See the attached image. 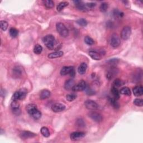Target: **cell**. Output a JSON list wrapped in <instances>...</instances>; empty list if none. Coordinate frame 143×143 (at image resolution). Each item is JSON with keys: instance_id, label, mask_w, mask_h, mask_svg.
I'll list each match as a JSON object with an SVG mask.
<instances>
[{"instance_id": "obj_9", "label": "cell", "mask_w": 143, "mask_h": 143, "mask_svg": "<svg viewBox=\"0 0 143 143\" xmlns=\"http://www.w3.org/2000/svg\"><path fill=\"white\" fill-rule=\"evenodd\" d=\"M84 105L90 110H96L98 108V105L96 102L92 100H87L84 102Z\"/></svg>"}, {"instance_id": "obj_10", "label": "cell", "mask_w": 143, "mask_h": 143, "mask_svg": "<svg viewBox=\"0 0 143 143\" xmlns=\"http://www.w3.org/2000/svg\"><path fill=\"white\" fill-rule=\"evenodd\" d=\"M85 135H86V134H85L84 132L76 131L72 132V133L70 134V138L71 140L76 141L83 138L85 137Z\"/></svg>"}, {"instance_id": "obj_28", "label": "cell", "mask_w": 143, "mask_h": 143, "mask_svg": "<svg viewBox=\"0 0 143 143\" xmlns=\"http://www.w3.org/2000/svg\"><path fill=\"white\" fill-rule=\"evenodd\" d=\"M41 133H42L43 137L45 138H48L50 136V132L49 129L46 127H42L40 130Z\"/></svg>"}, {"instance_id": "obj_29", "label": "cell", "mask_w": 143, "mask_h": 143, "mask_svg": "<svg viewBox=\"0 0 143 143\" xmlns=\"http://www.w3.org/2000/svg\"><path fill=\"white\" fill-rule=\"evenodd\" d=\"M34 53L36 54H40L42 53L43 51V47L39 44H36V45L34 47Z\"/></svg>"}, {"instance_id": "obj_2", "label": "cell", "mask_w": 143, "mask_h": 143, "mask_svg": "<svg viewBox=\"0 0 143 143\" xmlns=\"http://www.w3.org/2000/svg\"><path fill=\"white\" fill-rule=\"evenodd\" d=\"M43 42L46 47L50 50L54 49L56 45L55 39L52 35H47L44 37Z\"/></svg>"}, {"instance_id": "obj_42", "label": "cell", "mask_w": 143, "mask_h": 143, "mask_svg": "<svg viewBox=\"0 0 143 143\" xmlns=\"http://www.w3.org/2000/svg\"><path fill=\"white\" fill-rule=\"evenodd\" d=\"M12 110L13 113L15 115H19L20 114V112H21V111H20V108L12 109Z\"/></svg>"}, {"instance_id": "obj_35", "label": "cell", "mask_w": 143, "mask_h": 143, "mask_svg": "<svg viewBox=\"0 0 143 143\" xmlns=\"http://www.w3.org/2000/svg\"><path fill=\"white\" fill-rule=\"evenodd\" d=\"M77 23L81 26H86L87 25V21L84 19H78L77 21Z\"/></svg>"}, {"instance_id": "obj_18", "label": "cell", "mask_w": 143, "mask_h": 143, "mask_svg": "<svg viewBox=\"0 0 143 143\" xmlns=\"http://www.w3.org/2000/svg\"><path fill=\"white\" fill-rule=\"evenodd\" d=\"M51 94V92L47 90H43L40 92V98L41 100H45L49 98Z\"/></svg>"}, {"instance_id": "obj_24", "label": "cell", "mask_w": 143, "mask_h": 143, "mask_svg": "<svg viewBox=\"0 0 143 143\" xmlns=\"http://www.w3.org/2000/svg\"><path fill=\"white\" fill-rule=\"evenodd\" d=\"M22 70L19 67H16L13 69V75L14 77L18 78L21 76Z\"/></svg>"}, {"instance_id": "obj_17", "label": "cell", "mask_w": 143, "mask_h": 143, "mask_svg": "<svg viewBox=\"0 0 143 143\" xmlns=\"http://www.w3.org/2000/svg\"><path fill=\"white\" fill-rule=\"evenodd\" d=\"M89 55L94 60H99L101 59V54L98 53L96 51H93V50H91L88 53Z\"/></svg>"}, {"instance_id": "obj_21", "label": "cell", "mask_w": 143, "mask_h": 143, "mask_svg": "<svg viewBox=\"0 0 143 143\" xmlns=\"http://www.w3.org/2000/svg\"><path fill=\"white\" fill-rule=\"evenodd\" d=\"M74 85L75 84L74 80L70 79L66 81L65 84H64V88H65V89L67 90H72Z\"/></svg>"}, {"instance_id": "obj_27", "label": "cell", "mask_w": 143, "mask_h": 143, "mask_svg": "<svg viewBox=\"0 0 143 143\" xmlns=\"http://www.w3.org/2000/svg\"><path fill=\"white\" fill-rule=\"evenodd\" d=\"M43 2L47 9H52L54 6V2L52 0H45Z\"/></svg>"}, {"instance_id": "obj_25", "label": "cell", "mask_w": 143, "mask_h": 143, "mask_svg": "<svg viewBox=\"0 0 143 143\" xmlns=\"http://www.w3.org/2000/svg\"><path fill=\"white\" fill-rule=\"evenodd\" d=\"M68 5H69V3L68 2H62L59 3L57 7V11L59 12L62 11V10Z\"/></svg>"}, {"instance_id": "obj_36", "label": "cell", "mask_w": 143, "mask_h": 143, "mask_svg": "<svg viewBox=\"0 0 143 143\" xmlns=\"http://www.w3.org/2000/svg\"><path fill=\"white\" fill-rule=\"evenodd\" d=\"M11 107L12 109H16V108H19L20 105L18 102V100H13L11 104Z\"/></svg>"}, {"instance_id": "obj_11", "label": "cell", "mask_w": 143, "mask_h": 143, "mask_svg": "<svg viewBox=\"0 0 143 143\" xmlns=\"http://www.w3.org/2000/svg\"><path fill=\"white\" fill-rule=\"evenodd\" d=\"M88 116H89L92 120H93V121L97 122H100L103 120L102 116L96 112H91L90 113L88 114Z\"/></svg>"}, {"instance_id": "obj_12", "label": "cell", "mask_w": 143, "mask_h": 143, "mask_svg": "<svg viewBox=\"0 0 143 143\" xmlns=\"http://www.w3.org/2000/svg\"><path fill=\"white\" fill-rule=\"evenodd\" d=\"M66 108V106L63 104L57 103L52 106V110L54 112H60L64 111Z\"/></svg>"}, {"instance_id": "obj_32", "label": "cell", "mask_w": 143, "mask_h": 143, "mask_svg": "<svg viewBox=\"0 0 143 143\" xmlns=\"http://www.w3.org/2000/svg\"><path fill=\"white\" fill-rule=\"evenodd\" d=\"M108 4L106 2L102 3L100 6V10L102 12H106L108 9Z\"/></svg>"}, {"instance_id": "obj_39", "label": "cell", "mask_w": 143, "mask_h": 143, "mask_svg": "<svg viewBox=\"0 0 143 143\" xmlns=\"http://www.w3.org/2000/svg\"><path fill=\"white\" fill-rule=\"evenodd\" d=\"M76 125H77V126H78L81 127V128L84 127L85 126L84 122L82 118L78 119L76 121Z\"/></svg>"}, {"instance_id": "obj_3", "label": "cell", "mask_w": 143, "mask_h": 143, "mask_svg": "<svg viewBox=\"0 0 143 143\" xmlns=\"http://www.w3.org/2000/svg\"><path fill=\"white\" fill-rule=\"evenodd\" d=\"M56 29L57 32L62 37H66L69 35V30L63 23L58 22L56 24Z\"/></svg>"}, {"instance_id": "obj_19", "label": "cell", "mask_w": 143, "mask_h": 143, "mask_svg": "<svg viewBox=\"0 0 143 143\" xmlns=\"http://www.w3.org/2000/svg\"><path fill=\"white\" fill-rule=\"evenodd\" d=\"M74 3L77 9L81 11H85L86 9V6L81 1H74Z\"/></svg>"}, {"instance_id": "obj_26", "label": "cell", "mask_w": 143, "mask_h": 143, "mask_svg": "<svg viewBox=\"0 0 143 143\" xmlns=\"http://www.w3.org/2000/svg\"><path fill=\"white\" fill-rule=\"evenodd\" d=\"M109 101L111 105V106L115 109H118L120 107V105L117 102L116 100H115L114 98H109Z\"/></svg>"}, {"instance_id": "obj_8", "label": "cell", "mask_w": 143, "mask_h": 143, "mask_svg": "<svg viewBox=\"0 0 143 143\" xmlns=\"http://www.w3.org/2000/svg\"><path fill=\"white\" fill-rule=\"evenodd\" d=\"M121 44V40L120 37L118 36L116 34H114L113 35H112L111 40H110V44L111 45L116 48V47H117L118 46H120Z\"/></svg>"}, {"instance_id": "obj_15", "label": "cell", "mask_w": 143, "mask_h": 143, "mask_svg": "<svg viewBox=\"0 0 143 143\" xmlns=\"http://www.w3.org/2000/svg\"><path fill=\"white\" fill-rule=\"evenodd\" d=\"M133 93L137 97L141 96L143 94V87L141 86H136L133 88Z\"/></svg>"}, {"instance_id": "obj_5", "label": "cell", "mask_w": 143, "mask_h": 143, "mask_svg": "<svg viewBox=\"0 0 143 143\" xmlns=\"http://www.w3.org/2000/svg\"><path fill=\"white\" fill-rule=\"evenodd\" d=\"M27 94V90L24 88L20 89L19 91H16L13 94V99L15 100H22L24 99Z\"/></svg>"}, {"instance_id": "obj_6", "label": "cell", "mask_w": 143, "mask_h": 143, "mask_svg": "<svg viewBox=\"0 0 143 143\" xmlns=\"http://www.w3.org/2000/svg\"><path fill=\"white\" fill-rule=\"evenodd\" d=\"M131 34V29L129 26H125L122 29L121 33V38L124 40H126L130 38V37Z\"/></svg>"}, {"instance_id": "obj_31", "label": "cell", "mask_w": 143, "mask_h": 143, "mask_svg": "<svg viewBox=\"0 0 143 143\" xmlns=\"http://www.w3.org/2000/svg\"><path fill=\"white\" fill-rule=\"evenodd\" d=\"M112 87L118 88L122 85V81L120 79H116L112 83Z\"/></svg>"}, {"instance_id": "obj_34", "label": "cell", "mask_w": 143, "mask_h": 143, "mask_svg": "<svg viewBox=\"0 0 143 143\" xmlns=\"http://www.w3.org/2000/svg\"><path fill=\"white\" fill-rule=\"evenodd\" d=\"M0 25H1V28L3 31H6L8 28V23L5 20H2L0 21Z\"/></svg>"}, {"instance_id": "obj_37", "label": "cell", "mask_w": 143, "mask_h": 143, "mask_svg": "<svg viewBox=\"0 0 143 143\" xmlns=\"http://www.w3.org/2000/svg\"><path fill=\"white\" fill-rule=\"evenodd\" d=\"M134 104L139 107H142L143 106V100L142 99H135L134 101Z\"/></svg>"}, {"instance_id": "obj_4", "label": "cell", "mask_w": 143, "mask_h": 143, "mask_svg": "<svg viewBox=\"0 0 143 143\" xmlns=\"http://www.w3.org/2000/svg\"><path fill=\"white\" fill-rule=\"evenodd\" d=\"M60 74L62 76L69 74L72 77H74L75 76V70L74 67L72 66H65L63 67L60 70Z\"/></svg>"}, {"instance_id": "obj_7", "label": "cell", "mask_w": 143, "mask_h": 143, "mask_svg": "<svg viewBox=\"0 0 143 143\" xmlns=\"http://www.w3.org/2000/svg\"><path fill=\"white\" fill-rule=\"evenodd\" d=\"M87 88V84L86 82L84 81H81L79 83H77V84L74 85V86L72 88V91L74 92H80L82 91L86 90Z\"/></svg>"}, {"instance_id": "obj_23", "label": "cell", "mask_w": 143, "mask_h": 143, "mask_svg": "<svg viewBox=\"0 0 143 143\" xmlns=\"http://www.w3.org/2000/svg\"><path fill=\"white\" fill-rule=\"evenodd\" d=\"M120 93L121 94L126 95V96H130L131 94L130 88L128 87H122L120 91Z\"/></svg>"}, {"instance_id": "obj_30", "label": "cell", "mask_w": 143, "mask_h": 143, "mask_svg": "<svg viewBox=\"0 0 143 143\" xmlns=\"http://www.w3.org/2000/svg\"><path fill=\"white\" fill-rule=\"evenodd\" d=\"M9 33H10V36H11L12 37H13V38H15V37L18 36V34H19L18 30L16 29L13 28H12L10 29Z\"/></svg>"}, {"instance_id": "obj_14", "label": "cell", "mask_w": 143, "mask_h": 143, "mask_svg": "<svg viewBox=\"0 0 143 143\" xmlns=\"http://www.w3.org/2000/svg\"><path fill=\"white\" fill-rule=\"evenodd\" d=\"M117 69L116 68L112 67L111 69H109L107 72V74H106V77L108 80H110L113 78V77L115 76L116 74H117Z\"/></svg>"}, {"instance_id": "obj_20", "label": "cell", "mask_w": 143, "mask_h": 143, "mask_svg": "<svg viewBox=\"0 0 143 143\" xmlns=\"http://www.w3.org/2000/svg\"><path fill=\"white\" fill-rule=\"evenodd\" d=\"M87 69V64L86 63H82L80 64L78 68V72L79 74L82 75L86 73V70Z\"/></svg>"}, {"instance_id": "obj_22", "label": "cell", "mask_w": 143, "mask_h": 143, "mask_svg": "<svg viewBox=\"0 0 143 143\" xmlns=\"http://www.w3.org/2000/svg\"><path fill=\"white\" fill-rule=\"evenodd\" d=\"M111 93L113 95L114 98H115V100H118V98H120V92H119L118 90H117V88H115L112 87L111 88Z\"/></svg>"}, {"instance_id": "obj_16", "label": "cell", "mask_w": 143, "mask_h": 143, "mask_svg": "<svg viewBox=\"0 0 143 143\" xmlns=\"http://www.w3.org/2000/svg\"><path fill=\"white\" fill-rule=\"evenodd\" d=\"M64 53L62 51H58V52H55L49 54V55H47V57L49 59H55L57 58H59L62 57Z\"/></svg>"}, {"instance_id": "obj_13", "label": "cell", "mask_w": 143, "mask_h": 143, "mask_svg": "<svg viewBox=\"0 0 143 143\" xmlns=\"http://www.w3.org/2000/svg\"><path fill=\"white\" fill-rule=\"evenodd\" d=\"M36 136V134L29 131H23L20 132V137L23 139H26L29 138H32Z\"/></svg>"}, {"instance_id": "obj_40", "label": "cell", "mask_w": 143, "mask_h": 143, "mask_svg": "<svg viewBox=\"0 0 143 143\" xmlns=\"http://www.w3.org/2000/svg\"><path fill=\"white\" fill-rule=\"evenodd\" d=\"M118 62V59L116 58L112 59L108 61V63L111 64V65H115V64H116Z\"/></svg>"}, {"instance_id": "obj_33", "label": "cell", "mask_w": 143, "mask_h": 143, "mask_svg": "<svg viewBox=\"0 0 143 143\" xmlns=\"http://www.w3.org/2000/svg\"><path fill=\"white\" fill-rule=\"evenodd\" d=\"M84 42L88 45H92L94 44V40L89 36H86L84 38Z\"/></svg>"}, {"instance_id": "obj_38", "label": "cell", "mask_w": 143, "mask_h": 143, "mask_svg": "<svg viewBox=\"0 0 143 143\" xmlns=\"http://www.w3.org/2000/svg\"><path fill=\"white\" fill-rule=\"evenodd\" d=\"M77 97V96L76 94H68L67 96H66V98L67 100L69 101V102H72L74 101L75 99H76Z\"/></svg>"}, {"instance_id": "obj_41", "label": "cell", "mask_w": 143, "mask_h": 143, "mask_svg": "<svg viewBox=\"0 0 143 143\" xmlns=\"http://www.w3.org/2000/svg\"><path fill=\"white\" fill-rule=\"evenodd\" d=\"M96 4L95 3H93V2H90V3H86V7H88V8H90V9H92V8H93L95 6H96Z\"/></svg>"}, {"instance_id": "obj_1", "label": "cell", "mask_w": 143, "mask_h": 143, "mask_svg": "<svg viewBox=\"0 0 143 143\" xmlns=\"http://www.w3.org/2000/svg\"><path fill=\"white\" fill-rule=\"evenodd\" d=\"M26 111L35 120H38L42 117V113L37 109V106L35 104H30L26 106Z\"/></svg>"}]
</instances>
